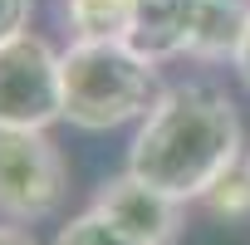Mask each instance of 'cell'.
<instances>
[{
  "label": "cell",
  "mask_w": 250,
  "mask_h": 245,
  "mask_svg": "<svg viewBox=\"0 0 250 245\" xmlns=\"http://www.w3.org/2000/svg\"><path fill=\"white\" fill-rule=\"evenodd\" d=\"M240 147V113L216 83H172L138 118V133L128 143V172L177 201H201Z\"/></svg>",
  "instance_id": "1"
},
{
  "label": "cell",
  "mask_w": 250,
  "mask_h": 245,
  "mask_svg": "<svg viewBox=\"0 0 250 245\" xmlns=\"http://www.w3.org/2000/svg\"><path fill=\"white\" fill-rule=\"evenodd\" d=\"M59 83H64V122L83 133H108L123 122H138L162 98L157 59L138 54L123 35H79L59 54Z\"/></svg>",
  "instance_id": "2"
},
{
  "label": "cell",
  "mask_w": 250,
  "mask_h": 245,
  "mask_svg": "<svg viewBox=\"0 0 250 245\" xmlns=\"http://www.w3.org/2000/svg\"><path fill=\"white\" fill-rule=\"evenodd\" d=\"M69 167L64 152L40 128H0V216L5 221H49L64 206Z\"/></svg>",
  "instance_id": "3"
},
{
  "label": "cell",
  "mask_w": 250,
  "mask_h": 245,
  "mask_svg": "<svg viewBox=\"0 0 250 245\" xmlns=\"http://www.w3.org/2000/svg\"><path fill=\"white\" fill-rule=\"evenodd\" d=\"M64 118L59 49L44 35H15L0 44V128H49Z\"/></svg>",
  "instance_id": "4"
},
{
  "label": "cell",
  "mask_w": 250,
  "mask_h": 245,
  "mask_svg": "<svg viewBox=\"0 0 250 245\" xmlns=\"http://www.w3.org/2000/svg\"><path fill=\"white\" fill-rule=\"evenodd\" d=\"M182 206L187 201H177L162 186L133 177L128 167H123L118 177H108L98 186V196H93V211L108 225H118L128 240H138V245H177V235H182Z\"/></svg>",
  "instance_id": "5"
},
{
  "label": "cell",
  "mask_w": 250,
  "mask_h": 245,
  "mask_svg": "<svg viewBox=\"0 0 250 245\" xmlns=\"http://www.w3.org/2000/svg\"><path fill=\"white\" fill-rule=\"evenodd\" d=\"M196 30H201V0H133L123 40L138 54L167 64V59H191Z\"/></svg>",
  "instance_id": "6"
},
{
  "label": "cell",
  "mask_w": 250,
  "mask_h": 245,
  "mask_svg": "<svg viewBox=\"0 0 250 245\" xmlns=\"http://www.w3.org/2000/svg\"><path fill=\"white\" fill-rule=\"evenodd\" d=\"M201 206H206L216 221H226V225H245V221H250V147H240V152L221 167V177L206 186Z\"/></svg>",
  "instance_id": "7"
},
{
  "label": "cell",
  "mask_w": 250,
  "mask_h": 245,
  "mask_svg": "<svg viewBox=\"0 0 250 245\" xmlns=\"http://www.w3.org/2000/svg\"><path fill=\"white\" fill-rule=\"evenodd\" d=\"M64 15L74 25V35H123L133 15V0H64Z\"/></svg>",
  "instance_id": "8"
},
{
  "label": "cell",
  "mask_w": 250,
  "mask_h": 245,
  "mask_svg": "<svg viewBox=\"0 0 250 245\" xmlns=\"http://www.w3.org/2000/svg\"><path fill=\"white\" fill-rule=\"evenodd\" d=\"M54 245H138V240H128L118 225H108V221L88 206L83 216H74V221L54 235Z\"/></svg>",
  "instance_id": "9"
},
{
  "label": "cell",
  "mask_w": 250,
  "mask_h": 245,
  "mask_svg": "<svg viewBox=\"0 0 250 245\" xmlns=\"http://www.w3.org/2000/svg\"><path fill=\"white\" fill-rule=\"evenodd\" d=\"M30 15H35V0H0V44L15 40L30 30Z\"/></svg>",
  "instance_id": "10"
},
{
  "label": "cell",
  "mask_w": 250,
  "mask_h": 245,
  "mask_svg": "<svg viewBox=\"0 0 250 245\" xmlns=\"http://www.w3.org/2000/svg\"><path fill=\"white\" fill-rule=\"evenodd\" d=\"M230 69H235V79L250 88V20H245V30H240V44H235V54H230Z\"/></svg>",
  "instance_id": "11"
},
{
  "label": "cell",
  "mask_w": 250,
  "mask_h": 245,
  "mask_svg": "<svg viewBox=\"0 0 250 245\" xmlns=\"http://www.w3.org/2000/svg\"><path fill=\"white\" fill-rule=\"evenodd\" d=\"M0 245H35V235L20 225H0Z\"/></svg>",
  "instance_id": "12"
}]
</instances>
